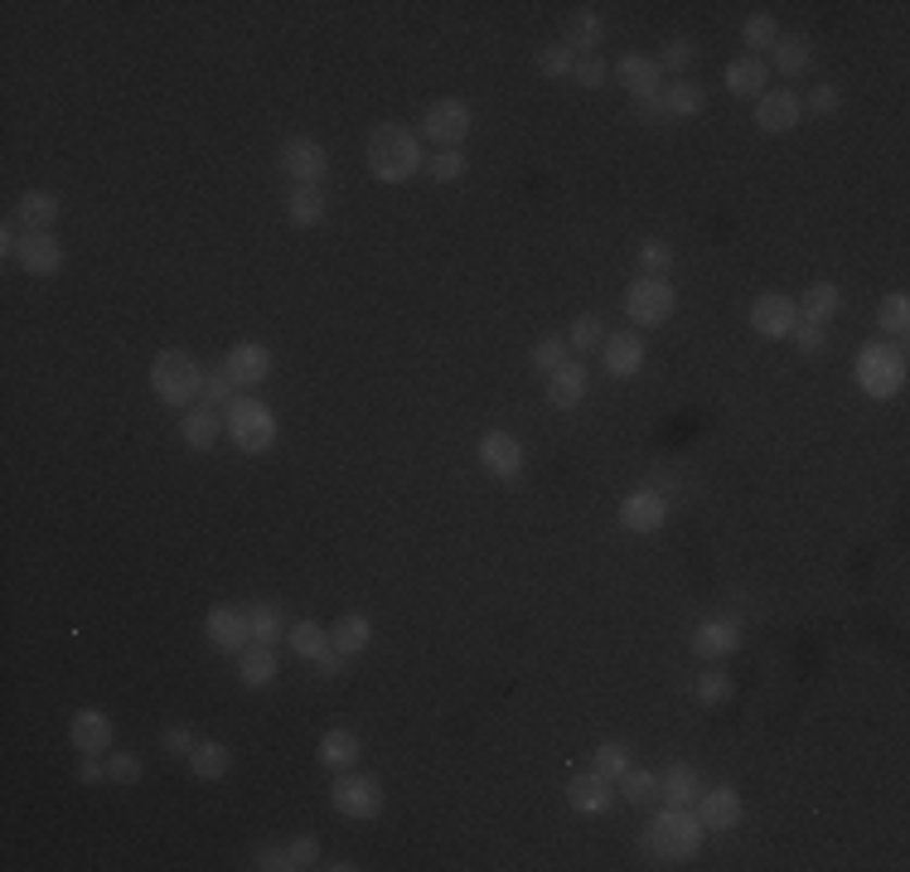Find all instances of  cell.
Masks as SVG:
<instances>
[{"label":"cell","mask_w":910,"mask_h":872,"mask_svg":"<svg viewBox=\"0 0 910 872\" xmlns=\"http://www.w3.org/2000/svg\"><path fill=\"white\" fill-rule=\"evenodd\" d=\"M286 219L296 223V229H320V223H324V194H320V185H291Z\"/></svg>","instance_id":"1f68e13d"},{"label":"cell","mask_w":910,"mask_h":872,"mask_svg":"<svg viewBox=\"0 0 910 872\" xmlns=\"http://www.w3.org/2000/svg\"><path fill=\"white\" fill-rule=\"evenodd\" d=\"M223 422H228V441H233L237 451H247V456H262V451H272V441H276V413L267 403H257V397H237V403L223 413Z\"/></svg>","instance_id":"5b68a950"},{"label":"cell","mask_w":910,"mask_h":872,"mask_svg":"<svg viewBox=\"0 0 910 872\" xmlns=\"http://www.w3.org/2000/svg\"><path fill=\"white\" fill-rule=\"evenodd\" d=\"M630 766H635V761H630V747H625V741H601V747H595V761H591L595 775H605V781H620Z\"/></svg>","instance_id":"ab89813d"},{"label":"cell","mask_w":910,"mask_h":872,"mask_svg":"<svg viewBox=\"0 0 910 872\" xmlns=\"http://www.w3.org/2000/svg\"><path fill=\"white\" fill-rule=\"evenodd\" d=\"M427 175L436 180V185H451V180L465 175V156H460V150H441V156L427 160Z\"/></svg>","instance_id":"f907efd6"},{"label":"cell","mask_w":910,"mask_h":872,"mask_svg":"<svg viewBox=\"0 0 910 872\" xmlns=\"http://www.w3.org/2000/svg\"><path fill=\"white\" fill-rule=\"evenodd\" d=\"M316 757H320V766H330V771H354L364 757V741H359V732H349V727H330L320 737Z\"/></svg>","instance_id":"603a6c76"},{"label":"cell","mask_w":910,"mask_h":872,"mask_svg":"<svg viewBox=\"0 0 910 872\" xmlns=\"http://www.w3.org/2000/svg\"><path fill=\"white\" fill-rule=\"evenodd\" d=\"M140 757L136 751H107V781L112 785H136L140 781Z\"/></svg>","instance_id":"7dc6e473"},{"label":"cell","mask_w":910,"mask_h":872,"mask_svg":"<svg viewBox=\"0 0 910 872\" xmlns=\"http://www.w3.org/2000/svg\"><path fill=\"white\" fill-rule=\"evenodd\" d=\"M286 644L296 660H320V654L330 650V630H324L320 621H296V626L286 630Z\"/></svg>","instance_id":"d590c367"},{"label":"cell","mask_w":910,"mask_h":872,"mask_svg":"<svg viewBox=\"0 0 910 872\" xmlns=\"http://www.w3.org/2000/svg\"><path fill=\"white\" fill-rule=\"evenodd\" d=\"M659 97H664L668 116H698L702 107H708V88H702V83H692V78H674Z\"/></svg>","instance_id":"836d02e7"},{"label":"cell","mask_w":910,"mask_h":872,"mask_svg":"<svg viewBox=\"0 0 910 872\" xmlns=\"http://www.w3.org/2000/svg\"><path fill=\"white\" fill-rule=\"evenodd\" d=\"M334 810L344 814V820H378L383 814V785L373 781V775H354V771H340V781H334L330 790Z\"/></svg>","instance_id":"ba28073f"},{"label":"cell","mask_w":910,"mask_h":872,"mask_svg":"<svg viewBox=\"0 0 910 872\" xmlns=\"http://www.w3.org/2000/svg\"><path fill=\"white\" fill-rule=\"evenodd\" d=\"M276 165L286 170L291 185H320L324 170H330V150H324L316 136H291V142L281 146Z\"/></svg>","instance_id":"9c48e42d"},{"label":"cell","mask_w":910,"mask_h":872,"mask_svg":"<svg viewBox=\"0 0 910 872\" xmlns=\"http://www.w3.org/2000/svg\"><path fill=\"white\" fill-rule=\"evenodd\" d=\"M615 78H620L635 97L664 93V69H659V59H644V53H625V59L615 63Z\"/></svg>","instance_id":"7402d4cb"},{"label":"cell","mask_w":910,"mask_h":872,"mask_svg":"<svg viewBox=\"0 0 910 872\" xmlns=\"http://www.w3.org/2000/svg\"><path fill=\"white\" fill-rule=\"evenodd\" d=\"M795 326H799V306L789 296H779V291H765V296H755V306H751V330H755V335L785 340Z\"/></svg>","instance_id":"7c38bea8"},{"label":"cell","mask_w":910,"mask_h":872,"mask_svg":"<svg viewBox=\"0 0 910 872\" xmlns=\"http://www.w3.org/2000/svg\"><path fill=\"white\" fill-rule=\"evenodd\" d=\"M286 853H291V868H316V863H320V838L296 834V838L286 844Z\"/></svg>","instance_id":"11a10c76"},{"label":"cell","mask_w":910,"mask_h":872,"mask_svg":"<svg viewBox=\"0 0 910 872\" xmlns=\"http://www.w3.org/2000/svg\"><path fill=\"white\" fill-rule=\"evenodd\" d=\"M571 78H577V88H601V83L611 78V69H605L601 53H587V59L571 63Z\"/></svg>","instance_id":"f5cc1de1"},{"label":"cell","mask_w":910,"mask_h":872,"mask_svg":"<svg viewBox=\"0 0 910 872\" xmlns=\"http://www.w3.org/2000/svg\"><path fill=\"white\" fill-rule=\"evenodd\" d=\"M150 388H156V397H160V403H170V407L199 403L204 369L184 349H160L156 364H150Z\"/></svg>","instance_id":"277c9868"},{"label":"cell","mask_w":910,"mask_h":872,"mask_svg":"<svg viewBox=\"0 0 910 872\" xmlns=\"http://www.w3.org/2000/svg\"><path fill=\"white\" fill-rule=\"evenodd\" d=\"M789 335H795L799 354H823V344H828V330H823V326H809V320H799V326L789 330Z\"/></svg>","instance_id":"6f0895ef"},{"label":"cell","mask_w":910,"mask_h":872,"mask_svg":"<svg viewBox=\"0 0 910 872\" xmlns=\"http://www.w3.org/2000/svg\"><path fill=\"white\" fill-rule=\"evenodd\" d=\"M247 626H253V640L257 644H276L281 635L291 630L276 601H253V606H247Z\"/></svg>","instance_id":"e575fe53"},{"label":"cell","mask_w":910,"mask_h":872,"mask_svg":"<svg viewBox=\"0 0 910 872\" xmlns=\"http://www.w3.org/2000/svg\"><path fill=\"white\" fill-rule=\"evenodd\" d=\"M702 834L708 828L698 824V814L682 810V805H664V810L649 820L644 828V848L659 858V863H688V858H698L702 848Z\"/></svg>","instance_id":"7a4b0ae2"},{"label":"cell","mask_w":910,"mask_h":872,"mask_svg":"<svg viewBox=\"0 0 910 872\" xmlns=\"http://www.w3.org/2000/svg\"><path fill=\"white\" fill-rule=\"evenodd\" d=\"M858 388L866 397H896L906 388V349L901 344L872 340L858 349Z\"/></svg>","instance_id":"3957f363"},{"label":"cell","mask_w":910,"mask_h":872,"mask_svg":"<svg viewBox=\"0 0 910 872\" xmlns=\"http://www.w3.org/2000/svg\"><path fill=\"white\" fill-rule=\"evenodd\" d=\"M567 359H571V344L562 340V335H543V340L533 344V369L538 373H557Z\"/></svg>","instance_id":"b9f144b4"},{"label":"cell","mask_w":910,"mask_h":872,"mask_svg":"<svg viewBox=\"0 0 910 872\" xmlns=\"http://www.w3.org/2000/svg\"><path fill=\"white\" fill-rule=\"evenodd\" d=\"M465 136H470V107L460 97H436L421 112V142H436L441 150H460Z\"/></svg>","instance_id":"52a82bcc"},{"label":"cell","mask_w":910,"mask_h":872,"mask_svg":"<svg viewBox=\"0 0 910 872\" xmlns=\"http://www.w3.org/2000/svg\"><path fill=\"white\" fill-rule=\"evenodd\" d=\"M78 781H83V785H97V781H107V761H97V757H83V761H78Z\"/></svg>","instance_id":"6125c7cd"},{"label":"cell","mask_w":910,"mask_h":872,"mask_svg":"<svg viewBox=\"0 0 910 872\" xmlns=\"http://www.w3.org/2000/svg\"><path fill=\"white\" fill-rule=\"evenodd\" d=\"M204 630H209V644L223 654H243L247 644H253V626H247V606H213L209 621H204Z\"/></svg>","instance_id":"30bf717a"},{"label":"cell","mask_w":910,"mask_h":872,"mask_svg":"<svg viewBox=\"0 0 910 872\" xmlns=\"http://www.w3.org/2000/svg\"><path fill=\"white\" fill-rule=\"evenodd\" d=\"M368 640H373V626H368V616H359V611H349V616H340L330 626V644L344 660H349V654H364Z\"/></svg>","instance_id":"d6a6232c"},{"label":"cell","mask_w":910,"mask_h":872,"mask_svg":"<svg viewBox=\"0 0 910 872\" xmlns=\"http://www.w3.org/2000/svg\"><path fill=\"white\" fill-rule=\"evenodd\" d=\"M668 524V494L664 490H635V494H625V504H620V529H630V533H659Z\"/></svg>","instance_id":"8fae6325"},{"label":"cell","mask_w":910,"mask_h":872,"mask_svg":"<svg viewBox=\"0 0 910 872\" xmlns=\"http://www.w3.org/2000/svg\"><path fill=\"white\" fill-rule=\"evenodd\" d=\"M223 427H228L223 417L213 413V407H204V403H199V407H189V413H184L180 437H184V446H189V451H209L213 441L223 437Z\"/></svg>","instance_id":"484cf974"},{"label":"cell","mask_w":910,"mask_h":872,"mask_svg":"<svg viewBox=\"0 0 910 872\" xmlns=\"http://www.w3.org/2000/svg\"><path fill=\"white\" fill-rule=\"evenodd\" d=\"M601 344H605L601 316H581L577 326H571V349H577V354H591V349H601Z\"/></svg>","instance_id":"c3c4849f"},{"label":"cell","mask_w":910,"mask_h":872,"mask_svg":"<svg viewBox=\"0 0 910 872\" xmlns=\"http://www.w3.org/2000/svg\"><path fill=\"white\" fill-rule=\"evenodd\" d=\"M368 170L378 185H407L417 170H427L421 156V136L407 132L403 122H383L368 132Z\"/></svg>","instance_id":"6da1fadb"},{"label":"cell","mask_w":910,"mask_h":872,"mask_svg":"<svg viewBox=\"0 0 910 872\" xmlns=\"http://www.w3.org/2000/svg\"><path fill=\"white\" fill-rule=\"evenodd\" d=\"M615 785H620V795H625L630 805H649V800L659 795V775H654V771H635V766H630Z\"/></svg>","instance_id":"7bdbcfd3"},{"label":"cell","mask_w":910,"mask_h":872,"mask_svg":"<svg viewBox=\"0 0 910 872\" xmlns=\"http://www.w3.org/2000/svg\"><path fill=\"white\" fill-rule=\"evenodd\" d=\"M688 650L698 654L702 664L727 660V654L741 650V626H736V621H702V626L688 635Z\"/></svg>","instance_id":"4fadbf2b"},{"label":"cell","mask_w":910,"mask_h":872,"mask_svg":"<svg viewBox=\"0 0 910 872\" xmlns=\"http://www.w3.org/2000/svg\"><path fill=\"white\" fill-rule=\"evenodd\" d=\"M698 59V45L692 39H668L664 53H659V69H668V73H688V63Z\"/></svg>","instance_id":"816d5d0a"},{"label":"cell","mask_w":910,"mask_h":872,"mask_svg":"<svg viewBox=\"0 0 910 872\" xmlns=\"http://www.w3.org/2000/svg\"><path fill=\"white\" fill-rule=\"evenodd\" d=\"M228 766H233V751H228L223 741H199V747L189 751V771L199 775V781H223Z\"/></svg>","instance_id":"8d00e7d4"},{"label":"cell","mask_w":910,"mask_h":872,"mask_svg":"<svg viewBox=\"0 0 910 872\" xmlns=\"http://www.w3.org/2000/svg\"><path fill=\"white\" fill-rule=\"evenodd\" d=\"M692 805H698L692 814H698V824H702V828H736V824H741V810H746V805H741V795H736L731 785H717V790H702Z\"/></svg>","instance_id":"d6986e66"},{"label":"cell","mask_w":910,"mask_h":872,"mask_svg":"<svg viewBox=\"0 0 910 872\" xmlns=\"http://www.w3.org/2000/svg\"><path fill=\"white\" fill-rule=\"evenodd\" d=\"M876 326L886 330V335L901 340L910 330V296L906 291H891V296H882V306H876Z\"/></svg>","instance_id":"f35d334b"},{"label":"cell","mask_w":910,"mask_h":872,"mask_svg":"<svg viewBox=\"0 0 910 872\" xmlns=\"http://www.w3.org/2000/svg\"><path fill=\"white\" fill-rule=\"evenodd\" d=\"M809 63H814V53H809L804 35H779L775 39V73H785V78H799Z\"/></svg>","instance_id":"74e56055"},{"label":"cell","mask_w":910,"mask_h":872,"mask_svg":"<svg viewBox=\"0 0 910 872\" xmlns=\"http://www.w3.org/2000/svg\"><path fill=\"white\" fill-rule=\"evenodd\" d=\"M804 107H809L814 116H833V112L843 107V88H833V83H819V88L809 93V102H804Z\"/></svg>","instance_id":"9f6ffc18"},{"label":"cell","mask_w":910,"mask_h":872,"mask_svg":"<svg viewBox=\"0 0 910 872\" xmlns=\"http://www.w3.org/2000/svg\"><path fill=\"white\" fill-rule=\"evenodd\" d=\"M587 397V369L577 359H567L557 373H548V403L552 407H577Z\"/></svg>","instance_id":"83f0119b"},{"label":"cell","mask_w":910,"mask_h":872,"mask_svg":"<svg viewBox=\"0 0 910 872\" xmlns=\"http://www.w3.org/2000/svg\"><path fill=\"white\" fill-rule=\"evenodd\" d=\"M480 466L500 480H518V470H524V446H518V437L484 432L480 437Z\"/></svg>","instance_id":"ac0fdd59"},{"label":"cell","mask_w":910,"mask_h":872,"mask_svg":"<svg viewBox=\"0 0 910 872\" xmlns=\"http://www.w3.org/2000/svg\"><path fill=\"white\" fill-rule=\"evenodd\" d=\"M674 306H678V291L668 286L664 277H639V282H630V291H625V316H630L639 330L664 326V320L674 316Z\"/></svg>","instance_id":"8992f818"},{"label":"cell","mask_w":910,"mask_h":872,"mask_svg":"<svg viewBox=\"0 0 910 872\" xmlns=\"http://www.w3.org/2000/svg\"><path fill=\"white\" fill-rule=\"evenodd\" d=\"M639 267H644V277H664L668 267H674V247L659 243V238H649L644 247H639Z\"/></svg>","instance_id":"681fc988"},{"label":"cell","mask_w":910,"mask_h":872,"mask_svg":"<svg viewBox=\"0 0 910 872\" xmlns=\"http://www.w3.org/2000/svg\"><path fill=\"white\" fill-rule=\"evenodd\" d=\"M567 800H571V810H581V814H605L615 800V781H605V775H595V771H581L567 781Z\"/></svg>","instance_id":"44dd1931"},{"label":"cell","mask_w":910,"mask_h":872,"mask_svg":"<svg viewBox=\"0 0 910 872\" xmlns=\"http://www.w3.org/2000/svg\"><path fill=\"white\" fill-rule=\"evenodd\" d=\"M571 63H577V53H571L567 45L538 49V73H543V78H571Z\"/></svg>","instance_id":"bcb514c9"},{"label":"cell","mask_w":910,"mask_h":872,"mask_svg":"<svg viewBox=\"0 0 910 872\" xmlns=\"http://www.w3.org/2000/svg\"><path fill=\"white\" fill-rule=\"evenodd\" d=\"M635 116L644 126H659V122H674V116H668V107H664V97H635Z\"/></svg>","instance_id":"680465c9"},{"label":"cell","mask_w":910,"mask_h":872,"mask_svg":"<svg viewBox=\"0 0 910 872\" xmlns=\"http://www.w3.org/2000/svg\"><path fill=\"white\" fill-rule=\"evenodd\" d=\"M727 88L736 97H765V88H771V69H765L761 53H746V59L727 63Z\"/></svg>","instance_id":"d4e9b609"},{"label":"cell","mask_w":910,"mask_h":872,"mask_svg":"<svg viewBox=\"0 0 910 872\" xmlns=\"http://www.w3.org/2000/svg\"><path fill=\"white\" fill-rule=\"evenodd\" d=\"M799 116H804V102H799V93L789 88H771L765 97H755V126L761 132H795Z\"/></svg>","instance_id":"9a60e30c"},{"label":"cell","mask_w":910,"mask_h":872,"mask_svg":"<svg viewBox=\"0 0 910 872\" xmlns=\"http://www.w3.org/2000/svg\"><path fill=\"white\" fill-rule=\"evenodd\" d=\"M237 678H243L247 688H267L276 678V650L272 644H247L243 654H237Z\"/></svg>","instance_id":"4dcf8cb0"},{"label":"cell","mask_w":910,"mask_h":872,"mask_svg":"<svg viewBox=\"0 0 910 872\" xmlns=\"http://www.w3.org/2000/svg\"><path fill=\"white\" fill-rule=\"evenodd\" d=\"M253 868H262V872H296V868H291L286 844H281V848H257V863Z\"/></svg>","instance_id":"91938a15"},{"label":"cell","mask_w":910,"mask_h":872,"mask_svg":"<svg viewBox=\"0 0 910 872\" xmlns=\"http://www.w3.org/2000/svg\"><path fill=\"white\" fill-rule=\"evenodd\" d=\"M741 39H746V49H775V39H779V25H775V15H765V10H755L751 20L741 25Z\"/></svg>","instance_id":"ee69618b"},{"label":"cell","mask_w":910,"mask_h":872,"mask_svg":"<svg viewBox=\"0 0 910 872\" xmlns=\"http://www.w3.org/2000/svg\"><path fill=\"white\" fill-rule=\"evenodd\" d=\"M601 39H605V25H601V15H595L591 5H581L577 15L567 20V39H562V45H567L571 53H577V59H587L591 49H601Z\"/></svg>","instance_id":"f546056e"},{"label":"cell","mask_w":910,"mask_h":872,"mask_svg":"<svg viewBox=\"0 0 910 872\" xmlns=\"http://www.w3.org/2000/svg\"><path fill=\"white\" fill-rule=\"evenodd\" d=\"M20 267H25L29 277H53L63 267V243L53 238V233H25L20 238Z\"/></svg>","instance_id":"ffe728a7"},{"label":"cell","mask_w":910,"mask_h":872,"mask_svg":"<svg viewBox=\"0 0 910 872\" xmlns=\"http://www.w3.org/2000/svg\"><path fill=\"white\" fill-rule=\"evenodd\" d=\"M340 670H344V654L330 644V650H324L320 660H316V674H320V678H340Z\"/></svg>","instance_id":"94428289"},{"label":"cell","mask_w":910,"mask_h":872,"mask_svg":"<svg viewBox=\"0 0 910 872\" xmlns=\"http://www.w3.org/2000/svg\"><path fill=\"white\" fill-rule=\"evenodd\" d=\"M237 393H243V388H237L233 379H228L223 369H213V373H204V388H199V403H204V407H213V413H219V407H223V413H228V407L237 403Z\"/></svg>","instance_id":"60d3db41"},{"label":"cell","mask_w":910,"mask_h":872,"mask_svg":"<svg viewBox=\"0 0 910 872\" xmlns=\"http://www.w3.org/2000/svg\"><path fill=\"white\" fill-rule=\"evenodd\" d=\"M601 364L611 379H635L639 369H644V340L635 335V330H620V335H605L601 344Z\"/></svg>","instance_id":"e0dca14e"},{"label":"cell","mask_w":910,"mask_h":872,"mask_svg":"<svg viewBox=\"0 0 910 872\" xmlns=\"http://www.w3.org/2000/svg\"><path fill=\"white\" fill-rule=\"evenodd\" d=\"M112 737H116V727H112V717H107V713H97V708H83V713H73L69 741H73V751H78V757H102V751L112 747Z\"/></svg>","instance_id":"2e32d148"},{"label":"cell","mask_w":910,"mask_h":872,"mask_svg":"<svg viewBox=\"0 0 910 872\" xmlns=\"http://www.w3.org/2000/svg\"><path fill=\"white\" fill-rule=\"evenodd\" d=\"M795 306H799V320H809V326H828V320L843 310V291L833 282H814L804 291V300H795Z\"/></svg>","instance_id":"f1b7e54d"},{"label":"cell","mask_w":910,"mask_h":872,"mask_svg":"<svg viewBox=\"0 0 910 872\" xmlns=\"http://www.w3.org/2000/svg\"><path fill=\"white\" fill-rule=\"evenodd\" d=\"M698 795H702V781H698V771H692L688 761H674V766L659 775V800H664V805H682V810H688Z\"/></svg>","instance_id":"4316f807"},{"label":"cell","mask_w":910,"mask_h":872,"mask_svg":"<svg viewBox=\"0 0 910 872\" xmlns=\"http://www.w3.org/2000/svg\"><path fill=\"white\" fill-rule=\"evenodd\" d=\"M160 747H165V757H175V761H184V757H189L194 747H199V741H194V732L184 727V723H170L165 732H160Z\"/></svg>","instance_id":"db71d44e"},{"label":"cell","mask_w":910,"mask_h":872,"mask_svg":"<svg viewBox=\"0 0 910 872\" xmlns=\"http://www.w3.org/2000/svg\"><path fill=\"white\" fill-rule=\"evenodd\" d=\"M692 693H698V703H727V698H731V674L727 670H702L698 684H692Z\"/></svg>","instance_id":"f6af8a7d"},{"label":"cell","mask_w":910,"mask_h":872,"mask_svg":"<svg viewBox=\"0 0 910 872\" xmlns=\"http://www.w3.org/2000/svg\"><path fill=\"white\" fill-rule=\"evenodd\" d=\"M223 373L237 388H257V383H267V373H272V354H267V344L243 340L223 354Z\"/></svg>","instance_id":"5bb4252c"},{"label":"cell","mask_w":910,"mask_h":872,"mask_svg":"<svg viewBox=\"0 0 910 872\" xmlns=\"http://www.w3.org/2000/svg\"><path fill=\"white\" fill-rule=\"evenodd\" d=\"M15 219L25 223V233H53L59 223V199L49 189H25L15 204Z\"/></svg>","instance_id":"cb8c5ba5"}]
</instances>
